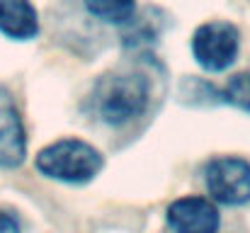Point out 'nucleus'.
I'll return each mask as SVG.
<instances>
[{
  "label": "nucleus",
  "instance_id": "f257e3e1",
  "mask_svg": "<svg viewBox=\"0 0 250 233\" xmlns=\"http://www.w3.org/2000/svg\"><path fill=\"white\" fill-rule=\"evenodd\" d=\"M151 102V85L144 73H109L92 90V109L107 127H124L139 119Z\"/></svg>",
  "mask_w": 250,
  "mask_h": 233
},
{
  "label": "nucleus",
  "instance_id": "1a4fd4ad",
  "mask_svg": "<svg viewBox=\"0 0 250 233\" xmlns=\"http://www.w3.org/2000/svg\"><path fill=\"white\" fill-rule=\"evenodd\" d=\"M219 100L250 114V71L236 73L226 80V85L219 90Z\"/></svg>",
  "mask_w": 250,
  "mask_h": 233
},
{
  "label": "nucleus",
  "instance_id": "6e6552de",
  "mask_svg": "<svg viewBox=\"0 0 250 233\" xmlns=\"http://www.w3.org/2000/svg\"><path fill=\"white\" fill-rule=\"evenodd\" d=\"M85 10L107 24H126L134 20L136 0H83Z\"/></svg>",
  "mask_w": 250,
  "mask_h": 233
},
{
  "label": "nucleus",
  "instance_id": "f03ea898",
  "mask_svg": "<svg viewBox=\"0 0 250 233\" xmlns=\"http://www.w3.org/2000/svg\"><path fill=\"white\" fill-rule=\"evenodd\" d=\"M34 168L49 180L78 187L92 182L100 175L104 158L92 144L71 136L44 146L34 158Z\"/></svg>",
  "mask_w": 250,
  "mask_h": 233
},
{
  "label": "nucleus",
  "instance_id": "39448f33",
  "mask_svg": "<svg viewBox=\"0 0 250 233\" xmlns=\"http://www.w3.org/2000/svg\"><path fill=\"white\" fill-rule=\"evenodd\" d=\"M166 219L172 233H219L221 229V214L216 202L197 194H187L170 202Z\"/></svg>",
  "mask_w": 250,
  "mask_h": 233
},
{
  "label": "nucleus",
  "instance_id": "20e7f679",
  "mask_svg": "<svg viewBox=\"0 0 250 233\" xmlns=\"http://www.w3.org/2000/svg\"><path fill=\"white\" fill-rule=\"evenodd\" d=\"M209 199L224 207H246L250 202V163L241 155H216L204 165Z\"/></svg>",
  "mask_w": 250,
  "mask_h": 233
},
{
  "label": "nucleus",
  "instance_id": "0eeeda50",
  "mask_svg": "<svg viewBox=\"0 0 250 233\" xmlns=\"http://www.w3.org/2000/svg\"><path fill=\"white\" fill-rule=\"evenodd\" d=\"M0 34L29 42L39 34V12L32 0H0Z\"/></svg>",
  "mask_w": 250,
  "mask_h": 233
},
{
  "label": "nucleus",
  "instance_id": "9d476101",
  "mask_svg": "<svg viewBox=\"0 0 250 233\" xmlns=\"http://www.w3.org/2000/svg\"><path fill=\"white\" fill-rule=\"evenodd\" d=\"M0 233H20L17 219L7 212H0Z\"/></svg>",
  "mask_w": 250,
  "mask_h": 233
},
{
  "label": "nucleus",
  "instance_id": "7ed1b4c3",
  "mask_svg": "<svg viewBox=\"0 0 250 233\" xmlns=\"http://www.w3.org/2000/svg\"><path fill=\"white\" fill-rule=\"evenodd\" d=\"M189 51L194 64L204 73H224L238 59L241 32L229 20H209L194 29L189 39Z\"/></svg>",
  "mask_w": 250,
  "mask_h": 233
},
{
  "label": "nucleus",
  "instance_id": "423d86ee",
  "mask_svg": "<svg viewBox=\"0 0 250 233\" xmlns=\"http://www.w3.org/2000/svg\"><path fill=\"white\" fill-rule=\"evenodd\" d=\"M27 158V131L7 87L0 85V168H20Z\"/></svg>",
  "mask_w": 250,
  "mask_h": 233
}]
</instances>
